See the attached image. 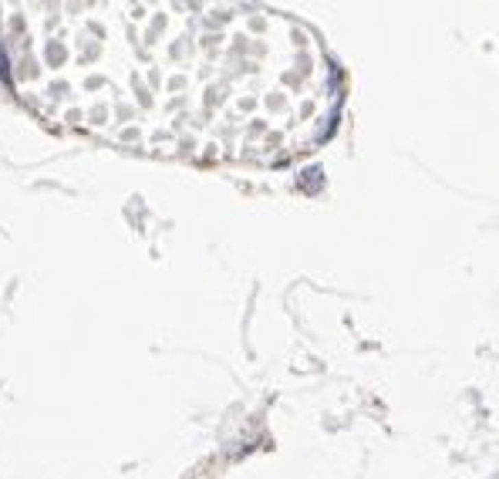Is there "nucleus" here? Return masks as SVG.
<instances>
[{"label": "nucleus", "mask_w": 499, "mask_h": 479, "mask_svg": "<svg viewBox=\"0 0 499 479\" xmlns=\"http://www.w3.org/2000/svg\"><path fill=\"white\" fill-rule=\"evenodd\" d=\"M75 121L149 152L284 165L337 128L344 78L321 34L263 7H88Z\"/></svg>", "instance_id": "nucleus-1"}]
</instances>
